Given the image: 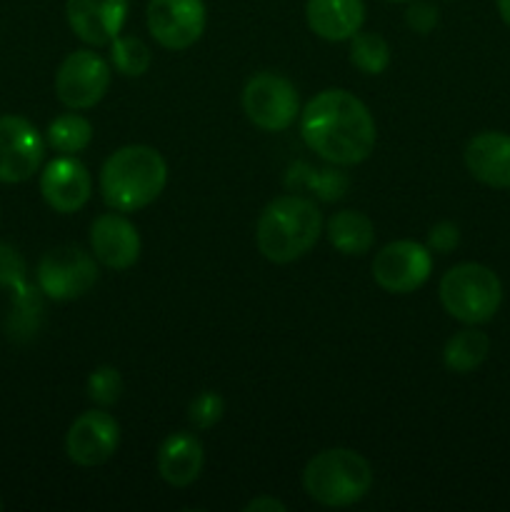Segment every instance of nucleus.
<instances>
[{"label": "nucleus", "instance_id": "nucleus-8", "mask_svg": "<svg viewBox=\"0 0 510 512\" xmlns=\"http://www.w3.org/2000/svg\"><path fill=\"white\" fill-rule=\"evenodd\" d=\"M110 88V65L93 50H75L55 73V93L70 110H88L105 98Z\"/></svg>", "mask_w": 510, "mask_h": 512}, {"label": "nucleus", "instance_id": "nucleus-11", "mask_svg": "<svg viewBox=\"0 0 510 512\" xmlns=\"http://www.w3.org/2000/svg\"><path fill=\"white\" fill-rule=\"evenodd\" d=\"M148 30L168 50H188L200 40L205 30V3L203 0H150Z\"/></svg>", "mask_w": 510, "mask_h": 512}, {"label": "nucleus", "instance_id": "nucleus-3", "mask_svg": "<svg viewBox=\"0 0 510 512\" xmlns=\"http://www.w3.org/2000/svg\"><path fill=\"white\" fill-rule=\"evenodd\" d=\"M168 165L150 145H125L105 160L100 170V193L118 213L148 208L165 190Z\"/></svg>", "mask_w": 510, "mask_h": 512}, {"label": "nucleus", "instance_id": "nucleus-26", "mask_svg": "<svg viewBox=\"0 0 510 512\" xmlns=\"http://www.w3.org/2000/svg\"><path fill=\"white\" fill-rule=\"evenodd\" d=\"M305 170H308V173H305V183H308V188H313L320 198L323 200L343 198L345 188H348V180H345L343 175L335 173V170H310V168Z\"/></svg>", "mask_w": 510, "mask_h": 512}, {"label": "nucleus", "instance_id": "nucleus-4", "mask_svg": "<svg viewBox=\"0 0 510 512\" xmlns=\"http://www.w3.org/2000/svg\"><path fill=\"white\" fill-rule=\"evenodd\" d=\"M305 493L325 508L360 503L373 485V468L350 448H330L310 458L303 470Z\"/></svg>", "mask_w": 510, "mask_h": 512}, {"label": "nucleus", "instance_id": "nucleus-16", "mask_svg": "<svg viewBox=\"0 0 510 512\" xmlns=\"http://www.w3.org/2000/svg\"><path fill=\"white\" fill-rule=\"evenodd\" d=\"M465 165L470 175L490 188H510V135L485 130L465 145Z\"/></svg>", "mask_w": 510, "mask_h": 512}, {"label": "nucleus", "instance_id": "nucleus-23", "mask_svg": "<svg viewBox=\"0 0 510 512\" xmlns=\"http://www.w3.org/2000/svg\"><path fill=\"white\" fill-rule=\"evenodd\" d=\"M110 60H113L115 70L125 78H140V75L148 73L150 68V48L140 38H128V35H118V38L110 43Z\"/></svg>", "mask_w": 510, "mask_h": 512}, {"label": "nucleus", "instance_id": "nucleus-7", "mask_svg": "<svg viewBox=\"0 0 510 512\" xmlns=\"http://www.w3.org/2000/svg\"><path fill=\"white\" fill-rule=\"evenodd\" d=\"M98 283V263L95 255L85 253L75 245H60L48 250L38 265L40 293L53 300L83 298Z\"/></svg>", "mask_w": 510, "mask_h": 512}, {"label": "nucleus", "instance_id": "nucleus-17", "mask_svg": "<svg viewBox=\"0 0 510 512\" xmlns=\"http://www.w3.org/2000/svg\"><path fill=\"white\" fill-rule=\"evenodd\" d=\"M305 18L318 38L350 40L365 23V0H308Z\"/></svg>", "mask_w": 510, "mask_h": 512}, {"label": "nucleus", "instance_id": "nucleus-21", "mask_svg": "<svg viewBox=\"0 0 510 512\" xmlns=\"http://www.w3.org/2000/svg\"><path fill=\"white\" fill-rule=\"evenodd\" d=\"M93 140V125L78 113H65L48 125V145L63 155H75L85 150Z\"/></svg>", "mask_w": 510, "mask_h": 512}, {"label": "nucleus", "instance_id": "nucleus-33", "mask_svg": "<svg viewBox=\"0 0 510 512\" xmlns=\"http://www.w3.org/2000/svg\"><path fill=\"white\" fill-rule=\"evenodd\" d=\"M0 510H3V498H0Z\"/></svg>", "mask_w": 510, "mask_h": 512}, {"label": "nucleus", "instance_id": "nucleus-13", "mask_svg": "<svg viewBox=\"0 0 510 512\" xmlns=\"http://www.w3.org/2000/svg\"><path fill=\"white\" fill-rule=\"evenodd\" d=\"M40 193L55 213L70 215L90 200L93 178L78 158L63 155L45 165L43 175H40Z\"/></svg>", "mask_w": 510, "mask_h": 512}, {"label": "nucleus", "instance_id": "nucleus-19", "mask_svg": "<svg viewBox=\"0 0 510 512\" xmlns=\"http://www.w3.org/2000/svg\"><path fill=\"white\" fill-rule=\"evenodd\" d=\"M330 245L343 255H365L375 243L373 220L360 210H340L325 225Z\"/></svg>", "mask_w": 510, "mask_h": 512}, {"label": "nucleus", "instance_id": "nucleus-9", "mask_svg": "<svg viewBox=\"0 0 510 512\" xmlns=\"http://www.w3.org/2000/svg\"><path fill=\"white\" fill-rule=\"evenodd\" d=\"M433 273V253L415 240H395L380 248L373 260V278L383 290L395 295L415 293Z\"/></svg>", "mask_w": 510, "mask_h": 512}, {"label": "nucleus", "instance_id": "nucleus-28", "mask_svg": "<svg viewBox=\"0 0 510 512\" xmlns=\"http://www.w3.org/2000/svg\"><path fill=\"white\" fill-rule=\"evenodd\" d=\"M460 245V228L450 220H443V223L433 225L428 233V248L430 253H450Z\"/></svg>", "mask_w": 510, "mask_h": 512}, {"label": "nucleus", "instance_id": "nucleus-24", "mask_svg": "<svg viewBox=\"0 0 510 512\" xmlns=\"http://www.w3.org/2000/svg\"><path fill=\"white\" fill-rule=\"evenodd\" d=\"M123 395V378L113 365H100L88 378V398L100 408H110Z\"/></svg>", "mask_w": 510, "mask_h": 512}, {"label": "nucleus", "instance_id": "nucleus-25", "mask_svg": "<svg viewBox=\"0 0 510 512\" xmlns=\"http://www.w3.org/2000/svg\"><path fill=\"white\" fill-rule=\"evenodd\" d=\"M223 413H225V400L220 398L218 393H213V390H203V393H200L188 408L190 423H193L198 430L213 428L215 423H220Z\"/></svg>", "mask_w": 510, "mask_h": 512}, {"label": "nucleus", "instance_id": "nucleus-29", "mask_svg": "<svg viewBox=\"0 0 510 512\" xmlns=\"http://www.w3.org/2000/svg\"><path fill=\"white\" fill-rule=\"evenodd\" d=\"M405 20H408L410 30H415L420 35H428L438 25V8L430 3H413L405 10Z\"/></svg>", "mask_w": 510, "mask_h": 512}, {"label": "nucleus", "instance_id": "nucleus-6", "mask_svg": "<svg viewBox=\"0 0 510 512\" xmlns=\"http://www.w3.org/2000/svg\"><path fill=\"white\" fill-rule=\"evenodd\" d=\"M243 110L255 128L280 133L300 115L298 90L278 73L253 75L243 88Z\"/></svg>", "mask_w": 510, "mask_h": 512}, {"label": "nucleus", "instance_id": "nucleus-30", "mask_svg": "<svg viewBox=\"0 0 510 512\" xmlns=\"http://www.w3.org/2000/svg\"><path fill=\"white\" fill-rule=\"evenodd\" d=\"M285 503H280L278 498H270V495H260V498L250 500L245 505V512H285Z\"/></svg>", "mask_w": 510, "mask_h": 512}, {"label": "nucleus", "instance_id": "nucleus-31", "mask_svg": "<svg viewBox=\"0 0 510 512\" xmlns=\"http://www.w3.org/2000/svg\"><path fill=\"white\" fill-rule=\"evenodd\" d=\"M495 3H498V13L503 23L510 25V0H495Z\"/></svg>", "mask_w": 510, "mask_h": 512}, {"label": "nucleus", "instance_id": "nucleus-12", "mask_svg": "<svg viewBox=\"0 0 510 512\" xmlns=\"http://www.w3.org/2000/svg\"><path fill=\"white\" fill-rule=\"evenodd\" d=\"M120 445V425L105 410H85L65 435V453L75 465L95 468L115 455Z\"/></svg>", "mask_w": 510, "mask_h": 512}, {"label": "nucleus", "instance_id": "nucleus-18", "mask_svg": "<svg viewBox=\"0 0 510 512\" xmlns=\"http://www.w3.org/2000/svg\"><path fill=\"white\" fill-rule=\"evenodd\" d=\"M203 445L190 433H173L158 450V473L173 488H188L203 470Z\"/></svg>", "mask_w": 510, "mask_h": 512}, {"label": "nucleus", "instance_id": "nucleus-5", "mask_svg": "<svg viewBox=\"0 0 510 512\" xmlns=\"http://www.w3.org/2000/svg\"><path fill=\"white\" fill-rule=\"evenodd\" d=\"M440 303L450 318L465 325H483L495 318L503 303V285L490 268L460 263L440 280Z\"/></svg>", "mask_w": 510, "mask_h": 512}, {"label": "nucleus", "instance_id": "nucleus-22", "mask_svg": "<svg viewBox=\"0 0 510 512\" xmlns=\"http://www.w3.org/2000/svg\"><path fill=\"white\" fill-rule=\"evenodd\" d=\"M350 63L365 75H380L390 65V45L378 33H355L350 38Z\"/></svg>", "mask_w": 510, "mask_h": 512}, {"label": "nucleus", "instance_id": "nucleus-10", "mask_svg": "<svg viewBox=\"0 0 510 512\" xmlns=\"http://www.w3.org/2000/svg\"><path fill=\"white\" fill-rule=\"evenodd\" d=\"M45 140L30 120L0 115V183H25L40 170Z\"/></svg>", "mask_w": 510, "mask_h": 512}, {"label": "nucleus", "instance_id": "nucleus-1", "mask_svg": "<svg viewBox=\"0 0 510 512\" xmlns=\"http://www.w3.org/2000/svg\"><path fill=\"white\" fill-rule=\"evenodd\" d=\"M305 145L333 165H358L375 148V120L348 90H323L300 113Z\"/></svg>", "mask_w": 510, "mask_h": 512}, {"label": "nucleus", "instance_id": "nucleus-20", "mask_svg": "<svg viewBox=\"0 0 510 512\" xmlns=\"http://www.w3.org/2000/svg\"><path fill=\"white\" fill-rule=\"evenodd\" d=\"M490 353V340L483 330L478 328H465L460 333H455L453 338L445 343L443 360L445 368L453 370V373H473L475 368L485 363Z\"/></svg>", "mask_w": 510, "mask_h": 512}, {"label": "nucleus", "instance_id": "nucleus-14", "mask_svg": "<svg viewBox=\"0 0 510 512\" xmlns=\"http://www.w3.org/2000/svg\"><path fill=\"white\" fill-rule=\"evenodd\" d=\"M68 25L83 43L108 45L123 30L128 18V0H68Z\"/></svg>", "mask_w": 510, "mask_h": 512}, {"label": "nucleus", "instance_id": "nucleus-32", "mask_svg": "<svg viewBox=\"0 0 510 512\" xmlns=\"http://www.w3.org/2000/svg\"><path fill=\"white\" fill-rule=\"evenodd\" d=\"M388 3H413V0H388Z\"/></svg>", "mask_w": 510, "mask_h": 512}, {"label": "nucleus", "instance_id": "nucleus-27", "mask_svg": "<svg viewBox=\"0 0 510 512\" xmlns=\"http://www.w3.org/2000/svg\"><path fill=\"white\" fill-rule=\"evenodd\" d=\"M25 263L18 250L0 243V288H25Z\"/></svg>", "mask_w": 510, "mask_h": 512}, {"label": "nucleus", "instance_id": "nucleus-15", "mask_svg": "<svg viewBox=\"0 0 510 512\" xmlns=\"http://www.w3.org/2000/svg\"><path fill=\"white\" fill-rule=\"evenodd\" d=\"M90 248L98 263L110 270H128L140 258L138 228L118 213H105L90 225Z\"/></svg>", "mask_w": 510, "mask_h": 512}, {"label": "nucleus", "instance_id": "nucleus-2", "mask_svg": "<svg viewBox=\"0 0 510 512\" xmlns=\"http://www.w3.org/2000/svg\"><path fill=\"white\" fill-rule=\"evenodd\" d=\"M323 233V215L303 195H280L270 200L255 225V243L265 260L275 265L293 263L313 250Z\"/></svg>", "mask_w": 510, "mask_h": 512}]
</instances>
